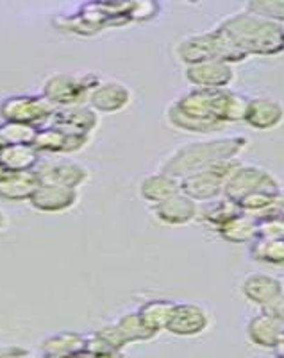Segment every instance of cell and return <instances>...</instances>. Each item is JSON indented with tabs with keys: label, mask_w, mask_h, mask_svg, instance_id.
<instances>
[{
	"label": "cell",
	"mask_w": 284,
	"mask_h": 358,
	"mask_svg": "<svg viewBox=\"0 0 284 358\" xmlns=\"http://www.w3.org/2000/svg\"><path fill=\"white\" fill-rule=\"evenodd\" d=\"M209 326V315L195 303H175L167 331L175 337H197Z\"/></svg>",
	"instance_id": "obj_11"
},
{
	"label": "cell",
	"mask_w": 284,
	"mask_h": 358,
	"mask_svg": "<svg viewBox=\"0 0 284 358\" xmlns=\"http://www.w3.org/2000/svg\"><path fill=\"white\" fill-rule=\"evenodd\" d=\"M57 108L45 95H17L6 99L0 104V115L6 122L27 124V126H43L50 122Z\"/></svg>",
	"instance_id": "obj_8"
},
{
	"label": "cell",
	"mask_w": 284,
	"mask_h": 358,
	"mask_svg": "<svg viewBox=\"0 0 284 358\" xmlns=\"http://www.w3.org/2000/svg\"><path fill=\"white\" fill-rule=\"evenodd\" d=\"M98 124L97 111L91 106H68L57 108L54 117L50 118V126L59 127L68 133L91 134Z\"/></svg>",
	"instance_id": "obj_20"
},
{
	"label": "cell",
	"mask_w": 284,
	"mask_h": 358,
	"mask_svg": "<svg viewBox=\"0 0 284 358\" xmlns=\"http://www.w3.org/2000/svg\"><path fill=\"white\" fill-rule=\"evenodd\" d=\"M240 159H223V162L213 163L209 167L188 174L181 179V192L197 203H207L216 197L223 196V188L227 179L231 178L236 167L240 165Z\"/></svg>",
	"instance_id": "obj_5"
},
{
	"label": "cell",
	"mask_w": 284,
	"mask_h": 358,
	"mask_svg": "<svg viewBox=\"0 0 284 358\" xmlns=\"http://www.w3.org/2000/svg\"><path fill=\"white\" fill-rule=\"evenodd\" d=\"M89 134L68 133L59 127H47V129H38L36 138L33 147L38 152H50V155H72V152L81 151L88 143Z\"/></svg>",
	"instance_id": "obj_12"
},
{
	"label": "cell",
	"mask_w": 284,
	"mask_h": 358,
	"mask_svg": "<svg viewBox=\"0 0 284 358\" xmlns=\"http://www.w3.org/2000/svg\"><path fill=\"white\" fill-rule=\"evenodd\" d=\"M95 76L75 78L70 73H54L43 85V95L52 102L56 108L81 106L89 99L91 90L98 85Z\"/></svg>",
	"instance_id": "obj_6"
},
{
	"label": "cell",
	"mask_w": 284,
	"mask_h": 358,
	"mask_svg": "<svg viewBox=\"0 0 284 358\" xmlns=\"http://www.w3.org/2000/svg\"><path fill=\"white\" fill-rule=\"evenodd\" d=\"M184 76L193 88H227L234 81V69L223 59H206L186 65Z\"/></svg>",
	"instance_id": "obj_10"
},
{
	"label": "cell",
	"mask_w": 284,
	"mask_h": 358,
	"mask_svg": "<svg viewBox=\"0 0 284 358\" xmlns=\"http://www.w3.org/2000/svg\"><path fill=\"white\" fill-rule=\"evenodd\" d=\"M38 187L40 179L34 171H8L0 167V199L13 203L29 201Z\"/></svg>",
	"instance_id": "obj_18"
},
{
	"label": "cell",
	"mask_w": 284,
	"mask_h": 358,
	"mask_svg": "<svg viewBox=\"0 0 284 358\" xmlns=\"http://www.w3.org/2000/svg\"><path fill=\"white\" fill-rule=\"evenodd\" d=\"M247 11L267 20L284 24V0H247Z\"/></svg>",
	"instance_id": "obj_29"
},
{
	"label": "cell",
	"mask_w": 284,
	"mask_h": 358,
	"mask_svg": "<svg viewBox=\"0 0 284 358\" xmlns=\"http://www.w3.org/2000/svg\"><path fill=\"white\" fill-rule=\"evenodd\" d=\"M241 208L238 206V203L225 196H220L213 201H207L206 206L202 210H199V215L197 219H200L202 222H206L207 226H211L213 229H218L223 222H227L231 217H234L236 213H240Z\"/></svg>",
	"instance_id": "obj_24"
},
{
	"label": "cell",
	"mask_w": 284,
	"mask_h": 358,
	"mask_svg": "<svg viewBox=\"0 0 284 358\" xmlns=\"http://www.w3.org/2000/svg\"><path fill=\"white\" fill-rule=\"evenodd\" d=\"M247 102V97L229 88H193L168 106L167 120L177 131L209 134L244 122Z\"/></svg>",
	"instance_id": "obj_1"
},
{
	"label": "cell",
	"mask_w": 284,
	"mask_h": 358,
	"mask_svg": "<svg viewBox=\"0 0 284 358\" xmlns=\"http://www.w3.org/2000/svg\"><path fill=\"white\" fill-rule=\"evenodd\" d=\"M284 334V322L274 313L261 310L247 324V337L254 346L261 350H272L277 346L279 338Z\"/></svg>",
	"instance_id": "obj_19"
},
{
	"label": "cell",
	"mask_w": 284,
	"mask_h": 358,
	"mask_svg": "<svg viewBox=\"0 0 284 358\" xmlns=\"http://www.w3.org/2000/svg\"><path fill=\"white\" fill-rule=\"evenodd\" d=\"M260 192L279 194V181L264 169L240 163L231 174V178L227 179L225 188H223V196L238 203L244 197L251 196V194H260Z\"/></svg>",
	"instance_id": "obj_7"
},
{
	"label": "cell",
	"mask_w": 284,
	"mask_h": 358,
	"mask_svg": "<svg viewBox=\"0 0 284 358\" xmlns=\"http://www.w3.org/2000/svg\"><path fill=\"white\" fill-rule=\"evenodd\" d=\"M244 122L256 131H272L284 122V106L270 97L248 99Z\"/></svg>",
	"instance_id": "obj_16"
},
{
	"label": "cell",
	"mask_w": 284,
	"mask_h": 358,
	"mask_svg": "<svg viewBox=\"0 0 284 358\" xmlns=\"http://www.w3.org/2000/svg\"><path fill=\"white\" fill-rule=\"evenodd\" d=\"M270 217H284V192L283 190L277 194L274 203L270 204L263 213H260L256 219L261 220V219H270Z\"/></svg>",
	"instance_id": "obj_34"
},
{
	"label": "cell",
	"mask_w": 284,
	"mask_h": 358,
	"mask_svg": "<svg viewBox=\"0 0 284 358\" xmlns=\"http://www.w3.org/2000/svg\"><path fill=\"white\" fill-rule=\"evenodd\" d=\"M152 213L159 222L167 226H186L199 215V204L184 192H179L163 203L152 206Z\"/></svg>",
	"instance_id": "obj_15"
},
{
	"label": "cell",
	"mask_w": 284,
	"mask_h": 358,
	"mask_svg": "<svg viewBox=\"0 0 284 358\" xmlns=\"http://www.w3.org/2000/svg\"><path fill=\"white\" fill-rule=\"evenodd\" d=\"M174 306L175 303L168 301V299H151V301L143 303L140 306L138 313L152 331L159 334V331L167 330L168 319H170Z\"/></svg>",
	"instance_id": "obj_26"
},
{
	"label": "cell",
	"mask_w": 284,
	"mask_h": 358,
	"mask_svg": "<svg viewBox=\"0 0 284 358\" xmlns=\"http://www.w3.org/2000/svg\"><path fill=\"white\" fill-rule=\"evenodd\" d=\"M130 90L118 81L98 83L91 94L88 104L98 113H118L130 104Z\"/></svg>",
	"instance_id": "obj_17"
},
{
	"label": "cell",
	"mask_w": 284,
	"mask_h": 358,
	"mask_svg": "<svg viewBox=\"0 0 284 358\" xmlns=\"http://www.w3.org/2000/svg\"><path fill=\"white\" fill-rule=\"evenodd\" d=\"M6 145H8V142H6L4 134H2V131H0V149H4Z\"/></svg>",
	"instance_id": "obj_36"
},
{
	"label": "cell",
	"mask_w": 284,
	"mask_h": 358,
	"mask_svg": "<svg viewBox=\"0 0 284 358\" xmlns=\"http://www.w3.org/2000/svg\"><path fill=\"white\" fill-rule=\"evenodd\" d=\"M120 353H122V351L117 350V348L102 337L98 331L95 335H91L89 338H86L84 350H82V355H98V357H117V355Z\"/></svg>",
	"instance_id": "obj_31"
},
{
	"label": "cell",
	"mask_w": 284,
	"mask_h": 358,
	"mask_svg": "<svg viewBox=\"0 0 284 358\" xmlns=\"http://www.w3.org/2000/svg\"><path fill=\"white\" fill-rule=\"evenodd\" d=\"M179 59L186 65L206 59H223L229 63H241L245 57L231 45L218 27L207 33L193 34L184 38L177 47Z\"/></svg>",
	"instance_id": "obj_4"
},
{
	"label": "cell",
	"mask_w": 284,
	"mask_h": 358,
	"mask_svg": "<svg viewBox=\"0 0 284 358\" xmlns=\"http://www.w3.org/2000/svg\"><path fill=\"white\" fill-rule=\"evenodd\" d=\"M79 201L77 188L61 187V185H47L40 183L34 190L29 203L34 210L45 213H59L73 208Z\"/></svg>",
	"instance_id": "obj_13"
},
{
	"label": "cell",
	"mask_w": 284,
	"mask_h": 358,
	"mask_svg": "<svg viewBox=\"0 0 284 358\" xmlns=\"http://www.w3.org/2000/svg\"><path fill=\"white\" fill-rule=\"evenodd\" d=\"M247 145L248 138L241 134L188 143L184 147H179L177 151L168 156L167 162L163 163L161 171L174 178L183 179L184 176L209 167L213 163L238 158L247 149Z\"/></svg>",
	"instance_id": "obj_3"
},
{
	"label": "cell",
	"mask_w": 284,
	"mask_h": 358,
	"mask_svg": "<svg viewBox=\"0 0 284 358\" xmlns=\"http://www.w3.org/2000/svg\"><path fill=\"white\" fill-rule=\"evenodd\" d=\"M179 192H181V179L163 171L158 172V174L147 176L142 185H140V196L151 206L163 203V201L175 196Z\"/></svg>",
	"instance_id": "obj_22"
},
{
	"label": "cell",
	"mask_w": 284,
	"mask_h": 358,
	"mask_svg": "<svg viewBox=\"0 0 284 358\" xmlns=\"http://www.w3.org/2000/svg\"><path fill=\"white\" fill-rule=\"evenodd\" d=\"M251 257L260 264L284 267V241L281 238H260L251 244Z\"/></svg>",
	"instance_id": "obj_27"
},
{
	"label": "cell",
	"mask_w": 284,
	"mask_h": 358,
	"mask_svg": "<svg viewBox=\"0 0 284 358\" xmlns=\"http://www.w3.org/2000/svg\"><path fill=\"white\" fill-rule=\"evenodd\" d=\"M114 324L118 326V330L122 331L127 344H130V342L151 341V338H154L156 335H158L156 331H152L145 322H143V319L140 317L138 310H136V312L124 313L122 317L118 319Z\"/></svg>",
	"instance_id": "obj_28"
},
{
	"label": "cell",
	"mask_w": 284,
	"mask_h": 358,
	"mask_svg": "<svg viewBox=\"0 0 284 358\" xmlns=\"http://www.w3.org/2000/svg\"><path fill=\"white\" fill-rule=\"evenodd\" d=\"M6 226V217H4V213H2V210H0V229L4 228Z\"/></svg>",
	"instance_id": "obj_37"
},
{
	"label": "cell",
	"mask_w": 284,
	"mask_h": 358,
	"mask_svg": "<svg viewBox=\"0 0 284 358\" xmlns=\"http://www.w3.org/2000/svg\"><path fill=\"white\" fill-rule=\"evenodd\" d=\"M283 322H284V317H283Z\"/></svg>",
	"instance_id": "obj_39"
},
{
	"label": "cell",
	"mask_w": 284,
	"mask_h": 358,
	"mask_svg": "<svg viewBox=\"0 0 284 358\" xmlns=\"http://www.w3.org/2000/svg\"><path fill=\"white\" fill-rule=\"evenodd\" d=\"M241 294L248 303L264 310L284 296V285L277 276L256 273L245 278L241 283Z\"/></svg>",
	"instance_id": "obj_14"
},
{
	"label": "cell",
	"mask_w": 284,
	"mask_h": 358,
	"mask_svg": "<svg viewBox=\"0 0 284 358\" xmlns=\"http://www.w3.org/2000/svg\"><path fill=\"white\" fill-rule=\"evenodd\" d=\"M40 183L79 188L89 178L88 169L72 159H40L34 167Z\"/></svg>",
	"instance_id": "obj_9"
},
{
	"label": "cell",
	"mask_w": 284,
	"mask_h": 358,
	"mask_svg": "<svg viewBox=\"0 0 284 358\" xmlns=\"http://www.w3.org/2000/svg\"><path fill=\"white\" fill-rule=\"evenodd\" d=\"M186 2H190V4H197L199 0H186Z\"/></svg>",
	"instance_id": "obj_38"
},
{
	"label": "cell",
	"mask_w": 284,
	"mask_h": 358,
	"mask_svg": "<svg viewBox=\"0 0 284 358\" xmlns=\"http://www.w3.org/2000/svg\"><path fill=\"white\" fill-rule=\"evenodd\" d=\"M98 334H100L102 337L106 338L107 342H111V344H113V346L117 348V350L122 351L124 348L127 346V341H126V338H124L122 331L118 330L117 324L104 326V328H100V330H98Z\"/></svg>",
	"instance_id": "obj_33"
},
{
	"label": "cell",
	"mask_w": 284,
	"mask_h": 358,
	"mask_svg": "<svg viewBox=\"0 0 284 358\" xmlns=\"http://www.w3.org/2000/svg\"><path fill=\"white\" fill-rule=\"evenodd\" d=\"M216 231L229 244H252L260 236V220L251 213L240 212L223 222Z\"/></svg>",
	"instance_id": "obj_21"
},
{
	"label": "cell",
	"mask_w": 284,
	"mask_h": 358,
	"mask_svg": "<svg viewBox=\"0 0 284 358\" xmlns=\"http://www.w3.org/2000/svg\"><path fill=\"white\" fill-rule=\"evenodd\" d=\"M0 131H2L8 143H33L38 133V129L34 126L18 122H6L4 126L0 127Z\"/></svg>",
	"instance_id": "obj_30"
},
{
	"label": "cell",
	"mask_w": 284,
	"mask_h": 358,
	"mask_svg": "<svg viewBox=\"0 0 284 358\" xmlns=\"http://www.w3.org/2000/svg\"><path fill=\"white\" fill-rule=\"evenodd\" d=\"M40 162V152L33 143H8L0 149V167L8 171H34Z\"/></svg>",
	"instance_id": "obj_23"
},
{
	"label": "cell",
	"mask_w": 284,
	"mask_h": 358,
	"mask_svg": "<svg viewBox=\"0 0 284 358\" xmlns=\"http://www.w3.org/2000/svg\"><path fill=\"white\" fill-rule=\"evenodd\" d=\"M86 338L79 334L63 331L49 337L41 344L45 357H66V355H82Z\"/></svg>",
	"instance_id": "obj_25"
},
{
	"label": "cell",
	"mask_w": 284,
	"mask_h": 358,
	"mask_svg": "<svg viewBox=\"0 0 284 358\" xmlns=\"http://www.w3.org/2000/svg\"><path fill=\"white\" fill-rule=\"evenodd\" d=\"M218 29L245 59L251 56H277L284 52L283 24L248 11L225 18Z\"/></svg>",
	"instance_id": "obj_2"
},
{
	"label": "cell",
	"mask_w": 284,
	"mask_h": 358,
	"mask_svg": "<svg viewBox=\"0 0 284 358\" xmlns=\"http://www.w3.org/2000/svg\"><path fill=\"white\" fill-rule=\"evenodd\" d=\"M260 238H281V241H284V217L261 219Z\"/></svg>",
	"instance_id": "obj_32"
},
{
	"label": "cell",
	"mask_w": 284,
	"mask_h": 358,
	"mask_svg": "<svg viewBox=\"0 0 284 358\" xmlns=\"http://www.w3.org/2000/svg\"><path fill=\"white\" fill-rule=\"evenodd\" d=\"M274 353H276L277 357L284 358V334H283V337L279 338V342H277V346L274 348Z\"/></svg>",
	"instance_id": "obj_35"
}]
</instances>
